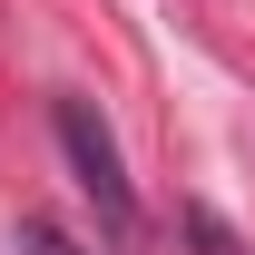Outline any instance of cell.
Returning <instances> with one entry per match:
<instances>
[{"mask_svg":"<svg viewBox=\"0 0 255 255\" xmlns=\"http://www.w3.org/2000/svg\"><path fill=\"white\" fill-rule=\"evenodd\" d=\"M49 128H59V157H69V177H79V196L98 206L108 246H137L147 216H137V187H128V157H118V137H108V118H98L89 98H59Z\"/></svg>","mask_w":255,"mask_h":255,"instance_id":"cell-1","label":"cell"},{"mask_svg":"<svg viewBox=\"0 0 255 255\" xmlns=\"http://www.w3.org/2000/svg\"><path fill=\"white\" fill-rule=\"evenodd\" d=\"M20 246H30V255H89L69 226H49V216H20Z\"/></svg>","mask_w":255,"mask_h":255,"instance_id":"cell-2","label":"cell"}]
</instances>
